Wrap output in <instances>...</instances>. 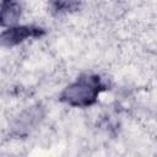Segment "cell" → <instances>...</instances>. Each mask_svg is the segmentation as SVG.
Instances as JSON below:
<instances>
[{"label": "cell", "mask_w": 157, "mask_h": 157, "mask_svg": "<svg viewBox=\"0 0 157 157\" xmlns=\"http://www.w3.org/2000/svg\"><path fill=\"white\" fill-rule=\"evenodd\" d=\"M78 0H52L50 10L56 15L72 12L78 9Z\"/></svg>", "instance_id": "277c9868"}, {"label": "cell", "mask_w": 157, "mask_h": 157, "mask_svg": "<svg viewBox=\"0 0 157 157\" xmlns=\"http://www.w3.org/2000/svg\"><path fill=\"white\" fill-rule=\"evenodd\" d=\"M44 32L42 28L33 27V26H17V27H10L6 29L2 36V43L6 45H15L21 42H23L27 38L31 37H38L42 36Z\"/></svg>", "instance_id": "7a4b0ae2"}, {"label": "cell", "mask_w": 157, "mask_h": 157, "mask_svg": "<svg viewBox=\"0 0 157 157\" xmlns=\"http://www.w3.org/2000/svg\"><path fill=\"white\" fill-rule=\"evenodd\" d=\"M102 90H104V85L99 76L83 75L64 90L61 101L74 107H88L97 101Z\"/></svg>", "instance_id": "6da1fadb"}, {"label": "cell", "mask_w": 157, "mask_h": 157, "mask_svg": "<svg viewBox=\"0 0 157 157\" xmlns=\"http://www.w3.org/2000/svg\"><path fill=\"white\" fill-rule=\"evenodd\" d=\"M21 15V6L16 0H2L1 2V25L15 23Z\"/></svg>", "instance_id": "3957f363"}]
</instances>
